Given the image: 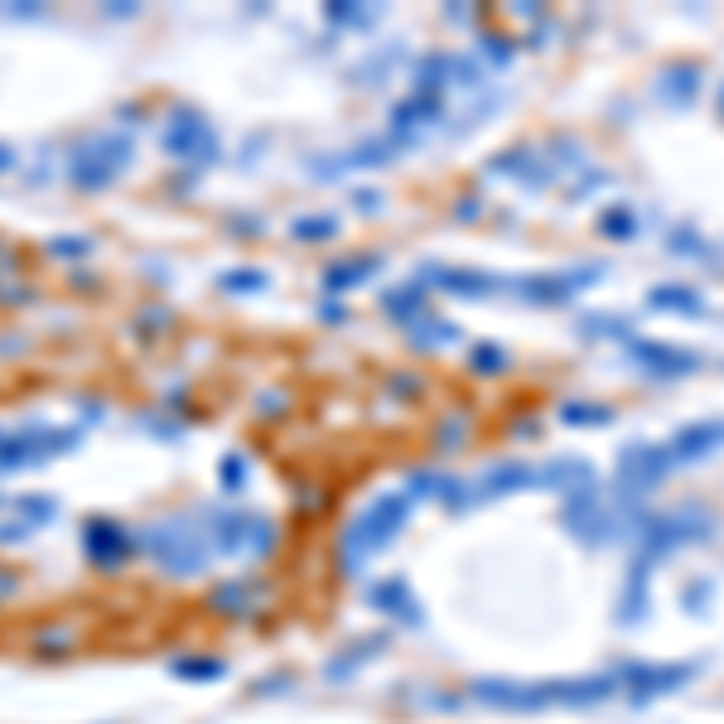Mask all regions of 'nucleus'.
Masks as SVG:
<instances>
[{"mask_svg": "<svg viewBox=\"0 0 724 724\" xmlns=\"http://www.w3.org/2000/svg\"><path fill=\"white\" fill-rule=\"evenodd\" d=\"M618 691V676H565V681H498L483 676L474 681V700L493 705V710H512V715H541V710H580V705H599Z\"/></svg>", "mask_w": 724, "mask_h": 724, "instance_id": "1", "label": "nucleus"}, {"mask_svg": "<svg viewBox=\"0 0 724 724\" xmlns=\"http://www.w3.org/2000/svg\"><path fill=\"white\" fill-rule=\"evenodd\" d=\"M720 531V517L710 512V507H700V502H681V507H671V512H647L638 527V556L642 565H662L667 556H676L681 546H700V541H710Z\"/></svg>", "mask_w": 724, "mask_h": 724, "instance_id": "2", "label": "nucleus"}, {"mask_svg": "<svg viewBox=\"0 0 724 724\" xmlns=\"http://www.w3.org/2000/svg\"><path fill=\"white\" fill-rule=\"evenodd\" d=\"M411 522V498L406 493H387V498L367 502L358 517L343 527V541H338V560L348 570H362L372 556H382L391 541L401 536V527Z\"/></svg>", "mask_w": 724, "mask_h": 724, "instance_id": "3", "label": "nucleus"}, {"mask_svg": "<svg viewBox=\"0 0 724 724\" xmlns=\"http://www.w3.org/2000/svg\"><path fill=\"white\" fill-rule=\"evenodd\" d=\"M671 469H676V464H671L667 445L633 440V445H623V454H618V478H613V488H618V498L642 502V493H652V488L667 483Z\"/></svg>", "mask_w": 724, "mask_h": 724, "instance_id": "4", "label": "nucleus"}, {"mask_svg": "<svg viewBox=\"0 0 724 724\" xmlns=\"http://www.w3.org/2000/svg\"><path fill=\"white\" fill-rule=\"evenodd\" d=\"M618 686L628 691V705H652V700L681 691L686 681L700 676V662H628L613 671Z\"/></svg>", "mask_w": 724, "mask_h": 724, "instance_id": "5", "label": "nucleus"}, {"mask_svg": "<svg viewBox=\"0 0 724 724\" xmlns=\"http://www.w3.org/2000/svg\"><path fill=\"white\" fill-rule=\"evenodd\" d=\"M150 556L174 575H194L208 565V541L194 531V522H169V527L150 531Z\"/></svg>", "mask_w": 724, "mask_h": 724, "instance_id": "6", "label": "nucleus"}, {"mask_svg": "<svg viewBox=\"0 0 724 724\" xmlns=\"http://www.w3.org/2000/svg\"><path fill=\"white\" fill-rule=\"evenodd\" d=\"M628 362L642 367L647 377H657V382H676V377H691V372L705 367L700 353H691V348H681V343H652V338H633V343H628Z\"/></svg>", "mask_w": 724, "mask_h": 724, "instance_id": "7", "label": "nucleus"}, {"mask_svg": "<svg viewBox=\"0 0 724 724\" xmlns=\"http://www.w3.org/2000/svg\"><path fill=\"white\" fill-rule=\"evenodd\" d=\"M604 280V266H580V271H551V276H522L512 290L531 300V305H565V300H575L580 290L589 285H599Z\"/></svg>", "mask_w": 724, "mask_h": 724, "instance_id": "8", "label": "nucleus"}, {"mask_svg": "<svg viewBox=\"0 0 724 724\" xmlns=\"http://www.w3.org/2000/svg\"><path fill=\"white\" fill-rule=\"evenodd\" d=\"M126 140H116V136H102V140H92L83 155L73 160V179L78 184H87V189H97V184H107V179H116L121 174V165H126Z\"/></svg>", "mask_w": 724, "mask_h": 724, "instance_id": "9", "label": "nucleus"}, {"mask_svg": "<svg viewBox=\"0 0 724 724\" xmlns=\"http://www.w3.org/2000/svg\"><path fill=\"white\" fill-rule=\"evenodd\" d=\"M724 449V420H691L667 440L671 464H700Z\"/></svg>", "mask_w": 724, "mask_h": 724, "instance_id": "10", "label": "nucleus"}, {"mask_svg": "<svg viewBox=\"0 0 724 724\" xmlns=\"http://www.w3.org/2000/svg\"><path fill=\"white\" fill-rule=\"evenodd\" d=\"M165 150H174L179 160H213V150H218V140L208 131V121L203 116H179L174 126L165 131Z\"/></svg>", "mask_w": 724, "mask_h": 724, "instance_id": "11", "label": "nucleus"}, {"mask_svg": "<svg viewBox=\"0 0 724 724\" xmlns=\"http://www.w3.org/2000/svg\"><path fill=\"white\" fill-rule=\"evenodd\" d=\"M652 92H657V102H667V107H691L700 97V68L696 63H667L662 73H657V83H652Z\"/></svg>", "mask_w": 724, "mask_h": 724, "instance_id": "12", "label": "nucleus"}, {"mask_svg": "<svg viewBox=\"0 0 724 724\" xmlns=\"http://www.w3.org/2000/svg\"><path fill=\"white\" fill-rule=\"evenodd\" d=\"M647 309H657V314H686V319H696V314H705V295H700L696 285H652L647 295Z\"/></svg>", "mask_w": 724, "mask_h": 724, "instance_id": "13", "label": "nucleus"}, {"mask_svg": "<svg viewBox=\"0 0 724 724\" xmlns=\"http://www.w3.org/2000/svg\"><path fill=\"white\" fill-rule=\"evenodd\" d=\"M522 488H541V469H531V464H493L474 498H498V493H522Z\"/></svg>", "mask_w": 724, "mask_h": 724, "instance_id": "14", "label": "nucleus"}, {"mask_svg": "<svg viewBox=\"0 0 724 724\" xmlns=\"http://www.w3.org/2000/svg\"><path fill=\"white\" fill-rule=\"evenodd\" d=\"M372 609H382L387 618H401V623H411L416 628L420 623V609H416V599H411V585L406 580H382V585H372Z\"/></svg>", "mask_w": 724, "mask_h": 724, "instance_id": "15", "label": "nucleus"}, {"mask_svg": "<svg viewBox=\"0 0 724 724\" xmlns=\"http://www.w3.org/2000/svg\"><path fill=\"white\" fill-rule=\"evenodd\" d=\"M647 575H652V565L633 560V570H628V599L618 604V618H623L628 628L642 623V613H647Z\"/></svg>", "mask_w": 724, "mask_h": 724, "instance_id": "16", "label": "nucleus"}, {"mask_svg": "<svg viewBox=\"0 0 724 724\" xmlns=\"http://www.w3.org/2000/svg\"><path fill=\"white\" fill-rule=\"evenodd\" d=\"M87 556L97 560V565H116V560L126 556V536L121 531H112V527H87Z\"/></svg>", "mask_w": 724, "mask_h": 724, "instance_id": "17", "label": "nucleus"}, {"mask_svg": "<svg viewBox=\"0 0 724 724\" xmlns=\"http://www.w3.org/2000/svg\"><path fill=\"white\" fill-rule=\"evenodd\" d=\"M599 237H609V242H633L638 237V213L628 208V203H613L599 213Z\"/></svg>", "mask_w": 724, "mask_h": 724, "instance_id": "18", "label": "nucleus"}, {"mask_svg": "<svg viewBox=\"0 0 724 724\" xmlns=\"http://www.w3.org/2000/svg\"><path fill=\"white\" fill-rule=\"evenodd\" d=\"M430 280L449 290V295H488V290H498V280L478 276V271H430Z\"/></svg>", "mask_w": 724, "mask_h": 724, "instance_id": "19", "label": "nucleus"}, {"mask_svg": "<svg viewBox=\"0 0 724 724\" xmlns=\"http://www.w3.org/2000/svg\"><path fill=\"white\" fill-rule=\"evenodd\" d=\"M560 420H565V425H580V430H589V425H609L613 406H599V401H565V406H560Z\"/></svg>", "mask_w": 724, "mask_h": 724, "instance_id": "20", "label": "nucleus"}, {"mask_svg": "<svg viewBox=\"0 0 724 724\" xmlns=\"http://www.w3.org/2000/svg\"><path fill=\"white\" fill-rule=\"evenodd\" d=\"M382 271V256H358V261H343L329 271V290H343V285H362V280Z\"/></svg>", "mask_w": 724, "mask_h": 724, "instance_id": "21", "label": "nucleus"}, {"mask_svg": "<svg viewBox=\"0 0 724 724\" xmlns=\"http://www.w3.org/2000/svg\"><path fill=\"white\" fill-rule=\"evenodd\" d=\"M411 338H416V343H425V348H440V343H454V338H459V329H454V324H440V319L425 309L416 324H411Z\"/></svg>", "mask_w": 724, "mask_h": 724, "instance_id": "22", "label": "nucleus"}, {"mask_svg": "<svg viewBox=\"0 0 724 724\" xmlns=\"http://www.w3.org/2000/svg\"><path fill=\"white\" fill-rule=\"evenodd\" d=\"M580 334H589V338L609 334V338H628V343H633V324H628V319H609V314H589V319H580Z\"/></svg>", "mask_w": 724, "mask_h": 724, "instance_id": "23", "label": "nucleus"}, {"mask_svg": "<svg viewBox=\"0 0 724 724\" xmlns=\"http://www.w3.org/2000/svg\"><path fill=\"white\" fill-rule=\"evenodd\" d=\"M469 367H474V372H488V377H493V372H502V367H507V353H502L498 343H478L474 353H469Z\"/></svg>", "mask_w": 724, "mask_h": 724, "instance_id": "24", "label": "nucleus"}, {"mask_svg": "<svg viewBox=\"0 0 724 724\" xmlns=\"http://www.w3.org/2000/svg\"><path fill=\"white\" fill-rule=\"evenodd\" d=\"M667 247H671V251H681V256H700V261H715V256H720L715 247H705L696 232H671Z\"/></svg>", "mask_w": 724, "mask_h": 724, "instance_id": "25", "label": "nucleus"}, {"mask_svg": "<svg viewBox=\"0 0 724 724\" xmlns=\"http://www.w3.org/2000/svg\"><path fill=\"white\" fill-rule=\"evenodd\" d=\"M295 232L305 242H324V237H334V218H305V223H295Z\"/></svg>", "mask_w": 724, "mask_h": 724, "instance_id": "26", "label": "nucleus"}, {"mask_svg": "<svg viewBox=\"0 0 724 724\" xmlns=\"http://www.w3.org/2000/svg\"><path fill=\"white\" fill-rule=\"evenodd\" d=\"M179 676H194V681H218L223 676V662H208V667H189V662H179Z\"/></svg>", "mask_w": 724, "mask_h": 724, "instance_id": "27", "label": "nucleus"}, {"mask_svg": "<svg viewBox=\"0 0 724 724\" xmlns=\"http://www.w3.org/2000/svg\"><path fill=\"white\" fill-rule=\"evenodd\" d=\"M681 604H686V609H710V580H700V589H691Z\"/></svg>", "mask_w": 724, "mask_h": 724, "instance_id": "28", "label": "nucleus"}, {"mask_svg": "<svg viewBox=\"0 0 724 724\" xmlns=\"http://www.w3.org/2000/svg\"><path fill=\"white\" fill-rule=\"evenodd\" d=\"M483 44H488V54L498 58V63H507V58H512V44H507V39H498V34H488Z\"/></svg>", "mask_w": 724, "mask_h": 724, "instance_id": "29", "label": "nucleus"}, {"mask_svg": "<svg viewBox=\"0 0 724 724\" xmlns=\"http://www.w3.org/2000/svg\"><path fill=\"white\" fill-rule=\"evenodd\" d=\"M720 116H724V87H720Z\"/></svg>", "mask_w": 724, "mask_h": 724, "instance_id": "30", "label": "nucleus"}]
</instances>
